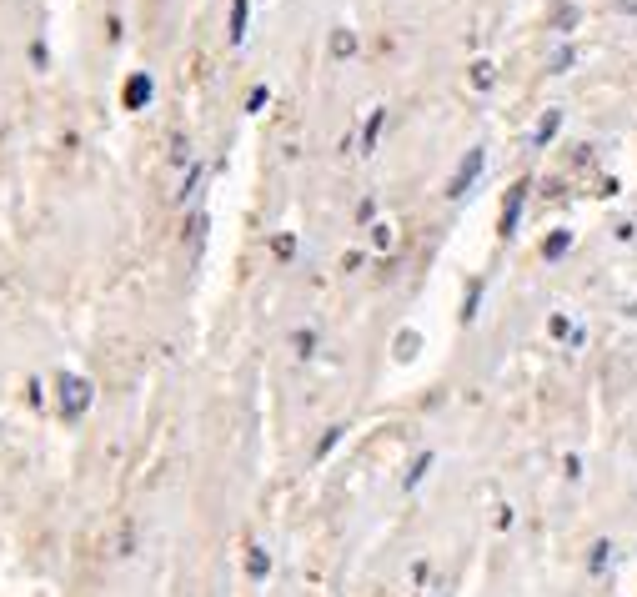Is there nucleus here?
<instances>
[{"label": "nucleus", "mask_w": 637, "mask_h": 597, "mask_svg": "<svg viewBox=\"0 0 637 597\" xmlns=\"http://www.w3.org/2000/svg\"><path fill=\"white\" fill-rule=\"evenodd\" d=\"M56 397H61V417L66 422H81L86 412H91V382L86 377H76V372H61V382H56Z\"/></svg>", "instance_id": "1"}, {"label": "nucleus", "mask_w": 637, "mask_h": 597, "mask_svg": "<svg viewBox=\"0 0 637 597\" xmlns=\"http://www.w3.org/2000/svg\"><path fill=\"white\" fill-rule=\"evenodd\" d=\"M482 161H487V151L482 146H472V156L457 166V176H452V186H447V196H467L472 191V181L482 176Z\"/></svg>", "instance_id": "2"}, {"label": "nucleus", "mask_w": 637, "mask_h": 597, "mask_svg": "<svg viewBox=\"0 0 637 597\" xmlns=\"http://www.w3.org/2000/svg\"><path fill=\"white\" fill-rule=\"evenodd\" d=\"M522 201H527V181L512 186V196H507V206H502V236L517 231V221H522Z\"/></svg>", "instance_id": "3"}, {"label": "nucleus", "mask_w": 637, "mask_h": 597, "mask_svg": "<svg viewBox=\"0 0 637 597\" xmlns=\"http://www.w3.org/2000/svg\"><path fill=\"white\" fill-rule=\"evenodd\" d=\"M246 577H251V582H266V577H271V552H266L261 542L246 547Z\"/></svg>", "instance_id": "4"}, {"label": "nucleus", "mask_w": 637, "mask_h": 597, "mask_svg": "<svg viewBox=\"0 0 637 597\" xmlns=\"http://www.w3.org/2000/svg\"><path fill=\"white\" fill-rule=\"evenodd\" d=\"M121 101H126L131 111H141V106L151 101V76H131V81H126V91H121Z\"/></svg>", "instance_id": "5"}, {"label": "nucleus", "mask_w": 637, "mask_h": 597, "mask_svg": "<svg viewBox=\"0 0 637 597\" xmlns=\"http://www.w3.org/2000/svg\"><path fill=\"white\" fill-rule=\"evenodd\" d=\"M427 467H432V452H422V457H412V467H407V477H402V492H417V482L427 477Z\"/></svg>", "instance_id": "6"}, {"label": "nucleus", "mask_w": 637, "mask_h": 597, "mask_svg": "<svg viewBox=\"0 0 637 597\" xmlns=\"http://www.w3.org/2000/svg\"><path fill=\"white\" fill-rule=\"evenodd\" d=\"M417 347H422V337L407 327V332H397V362H412L417 357Z\"/></svg>", "instance_id": "7"}, {"label": "nucleus", "mask_w": 637, "mask_h": 597, "mask_svg": "<svg viewBox=\"0 0 637 597\" xmlns=\"http://www.w3.org/2000/svg\"><path fill=\"white\" fill-rule=\"evenodd\" d=\"M607 557H612V542H592V552H587V572H592V577L607 572Z\"/></svg>", "instance_id": "8"}, {"label": "nucleus", "mask_w": 637, "mask_h": 597, "mask_svg": "<svg viewBox=\"0 0 637 597\" xmlns=\"http://www.w3.org/2000/svg\"><path fill=\"white\" fill-rule=\"evenodd\" d=\"M557 126H562V111H547V116L537 121V146H547V141L557 136Z\"/></svg>", "instance_id": "9"}, {"label": "nucleus", "mask_w": 637, "mask_h": 597, "mask_svg": "<svg viewBox=\"0 0 637 597\" xmlns=\"http://www.w3.org/2000/svg\"><path fill=\"white\" fill-rule=\"evenodd\" d=\"M382 121H387V111H372V121H367V136H362V151H377V136H382Z\"/></svg>", "instance_id": "10"}, {"label": "nucleus", "mask_w": 637, "mask_h": 597, "mask_svg": "<svg viewBox=\"0 0 637 597\" xmlns=\"http://www.w3.org/2000/svg\"><path fill=\"white\" fill-rule=\"evenodd\" d=\"M567 246H572V236H567V231H557V236H547L542 256H547V261H557V256H567Z\"/></svg>", "instance_id": "11"}, {"label": "nucleus", "mask_w": 637, "mask_h": 597, "mask_svg": "<svg viewBox=\"0 0 637 597\" xmlns=\"http://www.w3.org/2000/svg\"><path fill=\"white\" fill-rule=\"evenodd\" d=\"M246 36V0H231V41Z\"/></svg>", "instance_id": "12"}, {"label": "nucleus", "mask_w": 637, "mask_h": 597, "mask_svg": "<svg viewBox=\"0 0 637 597\" xmlns=\"http://www.w3.org/2000/svg\"><path fill=\"white\" fill-rule=\"evenodd\" d=\"M352 51H357V36L352 31H337L332 36V56H352Z\"/></svg>", "instance_id": "13"}, {"label": "nucleus", "mask_w": 637, "mask_h": 597, "mask_svg": "<svg viewBox=\"0 0 637 597\" xmlns=\"http://www.w3.org/2000/svg\"><path fill=\"white\" fill-rule=\"evenodd\" d=\"M291 342H296V357H311L316 352V332H296Z\"/></svg>", "instance_id": "14"}, {"label": "nucleus", "mask_w": 637, "mask_h": 597, "mask_svg": "<svg viewBox=\"0 0 637 597\" xmlns=\"http://www.w3.org/2000/svg\"><path fill=\"white\" fill-rule=\"evenodd\" d=\"M477 302H482V281H477V286L467 291V307H462V322H472V317H477Z\"/></svg>", "instance_id": "15"}, {"label": "nucleus", "mask_w": 637, "mask_h": 597, "mask_svg": "<svg viewBox=\"0 0 637 597\" xmlns=\"http://www.w3.org/2000/svg\"><path fill=\"white\" fill-rule=\"evenodd\" d=\"M337 442H342V427H327V437H322V442H316V457H327V452H332Z\"/></svg>", "instance_id": "16"}, {"label": "nucleus", "mask_w": 637, "mask_h": 597, "mask_svg": "<svg viewBox=\"0 0 637 597\" xmlns=\"http://www.w3.org/2000/svg\"><path fill=\"white\" fill-rule=\"evenodd\" d=\"M472 81H477V86H492V81H497V71H492V61H477V71H472Z\"/></svg>", "instance_id": "17"}, {"label": "nucleus", "mask_w": 637, "mask_h": 597, "mask_svg": "<svg viewBox=\"0 0 637 597\" xmlns=\"http://www.w3.org/2000/svg\"><path fill=\"white\" fill-rule=\"evenodd\" d=\"M547 71H557V76H562V71H572V51H557V56H552V66H547Z\"/></svg>", "instance_id": "18"}, {"label": "nucleus", "mask_w": 637, "mask_h": 597, "mask_svg": "<svg viewBox=\"0 0 637 597\" xmlns=\"http://www.w3.org/2000/svg\"><path fill=\"white\" fill-rule=\"evenodd\" d=\"M372 241H377V246H392V226H387V221H377V231H372Z\"/></svg>", "instance_id": "19"}, {"label": "nucleus", "mask_w": 637, "mask_h": 597, "mask_svg": "<svg viewBox=\"0 0 637 597\" xmlns=\"http://www.w3.org/2000/svg\"><path fill=\"white\" fill-rule=\"evenodd\" d=\"M271 251H276V256H291V251H296V241H291V236H276V241H271Z\"/></svg>", "instance_id": "20"}]
</instances>
